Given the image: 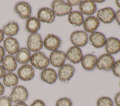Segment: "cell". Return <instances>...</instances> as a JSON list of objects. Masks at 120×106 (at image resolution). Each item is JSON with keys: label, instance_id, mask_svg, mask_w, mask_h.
Here are the masks:
<instances>
[{"label": "cell", "instance_id": "6da1fadb", "mask_svg": "<svg viewBox=\"0 0 120 106\" xmlns=\"http://www.w3.org/2000/svg\"><path fill=\"white\" fill-rule=\"evenodd\" d=\"M51 7L55 15L58 16H62L70 14L72 10V6L63 0H60L53 1Z\"/></svg>", "mask_w": 120, "mask_h": 106}, {"label": "cell", "instance_id": "7a4b0ae2", "mask_svg": "<svg viewBox=\"0 0 120 106\" xmlns=\"http://www.w3.org/2000/svg\"><path fill=\"white\" fill-rule=\"evenodd\" d=\"M30 63L32 66L39 70H44L49 64V58L42 52L38 51L31 57Z\"/></svg>", "mask_w": 120, "mask_h": 106}, {"label": "cell", "instance_id": "3957f363", "mask_svg": "<svg viewBox=\"0 0 120 106\" xmlns=\"http://www.w3.org/2000/svg\"><path fill=\"white\" fill-rule=\"evenodd\" d=\"M28 92L23 86L19 85L14 87L10 95V99L12 102H24L28 98Z\"/></svg>", "mask_w": 120, "mask_h": 106}, {"label": "cell", "instance_id": "277c9868", "mask_svg": "<svg viewBox=\"0 0 120 106\" xmlns=\"http://www.w3.org/2000/svg\"><path fill=\"white\" fill-rule=\"evenodd\" d=\"M114 62V59L112 55L104 54L97 58L96 66L99 70L109 71L112 69Z\"/></svg>", "mask_w": 120, "mask_h": 106}, {"label": "cell", "instance_id": "5b68a950", "mask_svg": "<svg viewBox=\"0 0 120 106\" xmlns=\"http://www.w3.org/2000/svg\"><path fill=\"white\" fill-rule=\"evenodd\" d=\"M28 49L32 52H38L42 49L43 42L41 35L37 33L30 35L27 42Z\"/></svg>", "mask_w": 120, "mask_h": 106}, {"label": "cell", "instance_id": "8992f818", "mask_svg": "<svg viewBox=\"0 0 120 106\" xmlns=\"http://www.w3.org/2000/svg\"><path fill=\"white\" fill-rule=\"evenodd\" d=\"M70 41L75 46L83 47L88 41L87 33L84 31L77 30L73 32L70 36Z\"/></svg>", "mask_w": 120, "mask_h": 106}, {"label": "cell", "instance_id": "52a82bcc", "mask_svg": "<svg viewBox=\"0 0 120 106\" xmlns=\"http://www.w3.org/2000/svg\"><path fill=\"white\" fill-rule=\"evenodd\" d=\"M97 16L101 22L104 23H110L115 19V13L111 7H105L98 11Z\"/></svg>", "mask_w": 120, "mask_h": 106}, {"label": "cell", "instance_id": "ba28073f", "mask_svg": "<svg viewBox=\"0 0 120 106\" xmlns=\"http://www.w3.org/2000/svg\"><path fill=\"white\" fill-rule=\"evenodd\" d=\"M75 71V68L72 65L64 64L59 70L58 78L62 82H68L73 76Z\"/></svg>", "mask_w": 120, "mask_h": 106}, {"label": "cell", "instance_id": "9c48e42d", "mask_svg": "<svg viewBox=\"0 0 120 106\" xmlns=\"http://www.w3.org/2000/svg\"><path fill=\"white\" fill-rule=\"evenodd\" d=\"M66 54L60 50L53 51L50 55L49 61L55 67H60L64 65L66 60Z\"/></svg>", "mask_w": 120, "mask_h": 106}, {"label": "cell", "instance_id": "30bf717a", "mask_svg": "<svg viewBox=\"0 0 120 106\" xmlns=\"http://www.w3.org/2000/svg\"><path fill=\"white\" fill-rule=\"evenodd\" d=\"M43 44L47 49L54 51L60 47L61 40L58 36L53 34H49L44 39Z\"/></svg>", "mask_w": 120, "mask_h": 106}, {"label": "cell", "instance_id": "8fae6325", "mask_svg": "<svg viewBox=\"0 0 120 106\" xmlns=\"http://www.w3.org/2000/svg\"><path fill=\"white\" fill-rule=\"evenodd\" d=\"M18 77L25 81L31 80L34 77L33 68L30 64H24L21 66L17 71Z\"/></svg>", "mask_w": 120, "mask_h": 106}, {"label": "cell", "instance_id": "7c38bea8", "mask_svg": "<svg viewBox=\"0 0 120 106\" xmlns=\"http://www.w3.org/2000/svg\"><path fill=\"white\" fill-rule=\"evenodd\" d=\"M15 11L22 19H28L31 14L30 5L26 2H19L15 7Z\"/></svg>", "mask_w": 120, "mask_h": 106}, {"label": "cell", "instance_id": "4fadbf2b", "mask_svg": "<svg viewBox=\"0 0 120 106\" xmlns=\"http://www.w3.org/2000/svg\"><path fill=\"white\" fill-rule=\"evenodd\" d=\"M38 19L40 21L51 23L54 21L55 14L52 10L48 7L40 8L38 12Z\"/></svg>", "mask_w": 120, "mask_h": 106}, {"label": "cell", "instance_id": "5bb4252c", "mask_svg": "<svg viewBox=\"0 0 120 106\" xmlns=\"http://www.w3.org/2000/svg\"><path fill=\"white\" fill-rule=\"evenodd\" d=\"M66 57L73 64L80 63L83 57V54L81 49L76 46L71 47L68 50Z\"/></svg>", "mask_w": 120, "mask_h": 106}, {"label": "cell", "instance_id": "9a60e30c", "mask_svg": "<svg viewBox=\"0 0 120 106\" xmlns=\"http://www.w3.org/2000/svg\"><path fill=\"white\" fill-rule=\"evenodd\" d=\"M105 48L108 54L112 55L118 53L120 51V40L113 37L108 38L106 41Z\"/></svg>", "mask_w": 120, "mask_h": 106}, {"label": "cell", "instance_id": "2e32d148", "mask_svg": "<svg viewBox=\"0 0 120 106\" xmlns=\"http://www.w3.org/2000/svg\"><path fill=\"white\" fill-rule=\"evenodd\" d=\"M80 12L87 15H90L95 14L97 10L96 3L93 0H87L82 1L79 5Z\"/></svg>", "mask_w": 120, "mask_h": 106}, {"label": "cell", "instance_id": "e0dca14e", "mask_svg": "<svg viewBox=\"0 0 120 106\" xmlns=\"http://www.w3.org/2000/svg\"><path fill=\"white\" fill-rule=\"evenodd\" d=\"M89 40L92 45L96 48L103 47L106 41L105 35L99 32L92 33L90 35Z\"/></svg>", "mask_w": 120, "mask_h": 106}, {"label": "cell", "instance_id": "ac0fdd59", "mask_svg": "<svg viewBox=\"0 0 120 106\" xmlns=\"http://www.w3.org/2000/svg\"><path fill=\"white\" fill-rule=\"evenodd\" d=\"M3 45L6 51L10 55L16 54L19 50V42L13 37H9L6 38L4 41Z\"/></svg>", "mask_w": 120, "mask_h": 106}, {"label": "cell", "instance_id": "d6986e66", "mask_svg": "<svg viewBox=\"0 0 120 106\" xmlns=\"http://www.w3.org/2000/svg\"><path fill=\"white\" fill-rule=\"evenodd\" d=\"M100 24L99 20L93 16L87 17L83 22V27L84 30L89 33L94 32L98 28Z\"/></svg>", "mask_w": 120, "mask_h": 106}, {"label": "cell", "instance_id": "ffe728a7", "mask_svg": "<svg viewBox=\"0 0 120 106\" xmlns=\"http://www.w3.org/2000/svg\"><path fill=\"white\" fill-rule=\"evenodd\" d=\"M97 60V57L95 55L92 54H86L82 58V66L86 71H92L96 68Z\"/></svg>", "mask_w": 120, "mask_h": 106}, {"label": "cell", "instance_id": "44dd1931", "mask_svg": "<svg viewBox=\"0 0 120 106\" xmlns=\"http://www.w3.org/2000/svg\"><path fill=\"white\" fill-rule=\"evenodd\" d=\"M40 77L41 79L45 82L48 84H52L57 80L58 75L54 69L46 68L41 72Z\"/></svg>", "mask_w": 120, "mask_h": 106}, {"label": "cell", "instance_id": "7402d4cb", "mask_svg": "<svg viewBox=\"0 0 120 106\" xmlns=\"http://www.w3.org/2000/svg\"><path fill=\"white\" fill-rule=\"evenodd\" d=\"M30 52L26 48H22L16 53L15 59L21 64H25L29 63L31 59Z\"/></svg>", "mask_w": 120, "mask_h": 106}, {"label": "cell", "instance_id": "603a6c76", "mask_svg": "<svg viewBox=\"0 0 120 106\" xmlns=\"http://www.w3.org/2000/svg\"><path fill=\"white\" fill-rule=\"evenodd\" d=\"M2 65L4 69L9 72L15 70L17 66L15 58L10 55L4 57L2 61Z\"/></svg>", "mask_w": 120, "mask_h": 106}, {"label": "cell", "instance_id": "cb8c5ba5", "mask_svg": "<svg viewBox=\"0 0 120 106\" xmlns=\"http://www.w3.org/2000/svg\"><path fill=\"white\" fill-rule=\"evenodd\" d=\"M40 21L35 17H30L26 21L25 29L29 33H36L40 28Z\"/></svg>", "mask_w": 120, "mask_h": 106}, {"label": "cell", "instance_id": "d4e9b609", "mask_svg": "<svg viewBox=\"0 0 120 106\" xmlns=\"http://www.w3.org/2000/svg\"><path fill=\"white\" fill-rule=\"evenodd\" d=\"M19 30L18 24L14 21H10L3 27L2 31L4 34L8 36L16 35Z\"/></svg>", "mask_w": 120, "mask_h": 106}, {"label": "cell", "instance_id": "484cf974", "mask_svg": "<svg viewBox=\"0 0 120 106\" xmlns=\"http://www.w3.org/2000/svg\"><path fill=\"white\" fill-rule=\"evenodd\" d=\"M69 23L75 26H80L83 22V16L79 11H74L69 14L68 18Z\"/></svg>", "mask_w": 120, "mask_h": 106}, {"label": "cell", "instance_id": "4316f807", "mask_svg": "<svg viewBox=\"0 0 120 106\" xmlns=\"http://www.w3.org/2000/svg\"><path fill=\"white\" fill-rule=\"evenodd\" d=\"M4 85L7 87L15 86L18 83V77L13 72H8L3 77Z\"/></svg>", "mask_w": 120, "mask_h": 106}, {"label": "cell", "instance_id": "83f0119b", "mask_svg": "<svg viewBox=\"0 0 120 106\" xmlns=\"http://www.w3.org/2000/svg\"><path fill=\"white\" fill-rule=\"evenodd\" d=\"M97 106H113V103L111 98L104 96L98 99Z\"/></svg>", "mask_w": 120, "mask_h": 106}, {"label": "cell", "instance_id": "f1b7e54d", "mask_svg": "<svg viewBox=\"0 0 120 106\" xmlns=\"http://www.w3.org/2000/svg\"><path fill=\"white\" fill-rule=\"evenodd\" d=\"M72 102L70 99L68 98L59 99L56 102L55 106H72Z\"/></svg>", "mask_w": 120, "mask_h": 106}, {"label": "cell", "instance_id": "f546056e", "mask_svg": "<svg viewBox=\"0 0 120 106\" xmlns=\"http://www.w3.org/2000/svg\"><path fill=\"white\" fill-rule=\"evenodd\" d=\"M112 71L113 74L119 78H120V60H117L112 68Z\"/></svg>", "mask_w": 120, "mask_h": 106}, {"label": "cell", "instance_id": "4dcf8cb0", "mask_svg": "<svg viewBox=\"0 0 120 106\" xmlns=\"http://www.w3.org/2000/svg\"><path fill=\"white\" fill-rule=\"evenodd\" d=\"M12 102L8 97L1 96L0 97V106H12Z\"/></svg>", "mask_w": 120, "mask_h": 106}, {"label": "cell", "instance_id": "1f68e13d", "mask_svg": "<svg viewBox=\"0 0 120 106\" xmlns=\"http://www.w3.org/2000/svg\"><path fill=\"white\" fill-rule=\"evenodd\" d=\"M30 106H45L44 102L40 99H36L33 102Z\"/></svg>", "mask_w": 120, "mask_h": 106}, {"label": "cell", "instance_id": "d6a6232c", "mask_svg": "<svg viewBox=\"0 0 120 106\" xmlns=\"http://www.w3.org/2000/svg\"><path fill=\"white\" fill-rule=\"evenodd\" d=\"M114 102L117 106H120V92L115 95L114 97Z\"/></svg>", "mask_w": 120, "mask_h": 106}, {"label": "cell", "instance_id": "836d02e7", "mask_svg": "<svg viewBox=\"0 0 120 106\" xmlns=\"http://www.w3.org/2000/svg\"><path fill=\"white\" fill-rule=\"evenodd\" d=\"M81 2V0H67V3L71 6H77L79 5Z\"/></svg>", "mask_w": 120, "mask_h": 106}, {"label": "cell", "instance_id": "e575fe53", "mask_svg": "<svg viewBox=\"0 0 120 106\" xmlns=\"http://www.w3.org/2000/svg\"><path fill=\"white\" fill-rule=\"evenodd\" d=\"M4 55H5V49L2 46H0V63L2 62Z\"/></svg>", "mask_w": 120, "mask_h": 106}, {"label": "cell", "instance_id": "d590c367", "mask_svg": "<svg viewBox=\"0 0 120 106\" xmlns=\"http://www.w3.org/2000/svg\"><path fill=\"white\" fill-rule=\"evenodd\" d=\"M115 18L119 25H120V10H119L115 13Z\"/></svg>", "mask_w": 120, "mask_h": 106}, {"label": "cell", "instance_id": "8d00e7d4", "mask_svg": "<svg viewBox=\"0 0 120 106\" xmlns=\"http://www.w3.org/2000/svg\"><path fill=\"white\" fill-rule=\"evenodd\" d=\"M6 74V71L2 66L0 65V79L4 77Z\"/></svg>", "mask_w": 120, "mask_h": 106}, {"label": "cell", "instance_id": "74e56055", "mask_svg": "<svg viewBox=\"0 0 120 106\" xmlns=\"http://www.w3.org/2000/svg\"><path fill=\"white\" fill-rule=\"evenodd\" d=\"M5 92V87L0 82V96L3 94Z\"/></svg>", "mask_w": 120, "mask_h": 106}, {"label": "cell", "instance_id": "f35d334b", "mask_svg": "<svg viewBox=\"0 0 120 106\" xmlns=\"http://www.w3.org/2000/svg\"><path fill=\"white\" fill-rule=\"evenodd\" d=\"M13 106H28L24 102H18L16 103Z\"/></svg>", "mask_w": 120, "mask_h": 106}, {"label": "cell", "instance_id": "ab89813d", "mask_svg": "<svg viewBox=\"0 0 120 106\" xmlns=\"http://www.w3.org/2000/svg\"><path fill=\"white\" fill-rule=\"evenodd\" d=\"M4 34L3 31L0 29V43L4 39Z\"/></svg>", "mask_w": 120, "mask_h": 106}, {"label": "cell", "instance_id": "60d3db41", "mask_svg": "<svg viewBox=\"0 0 120 106\" xmlns=\"http://www.w3.org/2000/svg\"><path fill=\"white\" fill-rule=\"evenodd\" d=\"M116 3L117 6L120 8V0H117L116 1Z\"/></svg>", "mask_w": 120, "mask_h": 106}, {"label": "cell", "instance_id": "b9f144b4", "mask_svg": "<svg viewBox=\"0 0 120 106\" xmlns=\"http://www.w3.org/2000/svg\"><path fill=\"white\" fill-rule=\"evenodd\" d=\"M105 0H95L94 1L95 2H98V3H102V2H104Z\"/></svg>", "mask_w": 120, "mask_h": 106}, {"label": "cell", "instance_id": "7bdbcfd3", "mask_svg": "<svg viewBox=\"0 0 120 106\" xmlns=\"http://www.w3.org/2000/svg\"></svg>", "mask_w": 120, "mask_h": 106}]
</instances>
